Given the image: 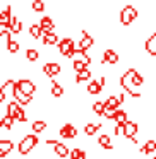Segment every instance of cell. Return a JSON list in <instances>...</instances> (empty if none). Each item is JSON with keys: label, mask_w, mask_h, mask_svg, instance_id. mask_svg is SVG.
<instances>
[{"label": "cell", "mask_w": 156, "mask_h": 159, "mask_svg": "<svg viewBox=\"0 0 156 159\" xmlns=\"http://www.w3.org/2000/svg\"><path fill=\"white\" fill-rule=\"evenodd\" d=\"M139 152H141V154H144V156L154 154V152H156V140H154V139H148V140L144 142V145L139 149Z\"/></svg>", "instance_id": "cell-22"}, {"label": "cell", "mask_w": 156, "mask_h": 159, "mask_svg": "<svg viewBox=\"0 0 156 159\" xmlns=\"http://www.w3.org/2000/svg\"><path fill=\"white\" fill-rule=\"evenodd\" d=\"M59 41H60V38L55 31L53 33H43V36H41V45L43 46H57Z\"/></svg>", "instance_id": "cell-15"}, {"label": "cell", "mask_w": 156, "mask_h": 159, "mask_svg": "<svg viewBox=\"0 0 156 159\" xmlns=\"http://www.w3.org/2000/svg\"><path fill=\"white\" fill-rule=\"evenodd\" d=\"M87 67H89V65H87V63L84 62L83 58H74V62H72V70H74L76 74H77V72H83V70L87 69Z\"/></svg>", "instance_id": "cell-32"}, {"label": "cell", "mask_w": 156, "mask_h": 159, "mask_svg": "<svg viewBox=\"0 0 156 159\" xmlns=\"http://www.w3.org/2000/svg\"><path fill=\"white\" fill-rule=\"evenodd\" d=\"M69 159H87V152L81 147H74V149H70Z\"/></svg>", "instance_id": "cell-29"}, {"label": "cell", "mask_w": 156, "mask_h": 159, "mask_svg": "<svg viewBox=\"0 0 156 159\" xmlns=\"http://www.w3.org/2000/svg\"><path fill=\"white\" fill-rule=\"evenodd\" d=\"M118 60H120V55L113 48H106L101 55V65H117Z\"/></svg>", "instance_id": "cell-10"}, {"label": "cell", "mask_w": 156, "mask_h": 159, "mask_svg": "<svg viewBox=\"0 0 156 159\" xmlns=\"http://www.w3.org/2000/svg\"><path fill=\"white\" fill-rule=\"evenodd\" d=\"M105 108H111V110H117L118 106H120V99H118V96H108L106 99L103 101Z\"/></svg>", "instance_id": "cell-30"}, {"label": "cell", "mask_w": 156, "mask_h": 159, "mask_svg": "<svg viewBox=\"0 0 156 159\" xmlns=\"http://www.w3.org/2000/svg\"><path fill=\"white\" fill-rule=\"evenodd\" d=\"M26 62H29V63H35V62H38L40 60V57H41V53L38 52L36 48H26Z\"/></svg>", "instance_id": "cell-28"}, {"label": "cell", "mask_w": 156, "mask_h": 159, "mask_svg": "<svg viewBox=\"0 0 156 159\" xmlns=\"http://www.w3.org/2000/svg\"><path fill=\"white\" fill-rule=\"evenodd\" d=\"M22 26H24L22 19H19L17 16L14 14V17H12V22H11V26H9L11 33H12V34H21V33H22V29H24Z\"/></svg>", "instance_id": "cell-24"}, {"label": "cell", "mask_w": 156, "mask_h": 159, "mask_svg": "<svg viewBox=\"0 0 156 159\" xmlns=\"http://www.w3.org/2000/svg\"><path fill=\"white\" fill-rule=\"evenodd\" d=\"M57 50H59V53L64 57V58H72V57H74V50H76V41H74L70 36L60 38L59 45H57Z\"/></svg>", "instance_id": "cell-3"}, {"label": "cell", "mask_w": 156, "mask_h": 159, "mask_svg": "<svg viewBox=\"0 0 156 159\" xmlns=\"http://www.w3.org/2000/svg\"><path fill=\"white\" fill-rule=\"evenodd\" d=\"M5 50H7L9 55H17V53L21 52V41L11 39V41H7V45H5Z\"/></svg>", "instance_id": "cell-27"}, {"label": "cell", "mask_w": 156, "mask_h": 159, "mask_svg": "<svg viewBox=\"0 0 156 159\" xmlns=\"http://www.w3.org/2000/svg\"><path fill=\"white\" fill-rule=\"evenodd\" d=\"M4 130V127H2V116H0V132Z\"/></svg>", "instance_id": "cell-37"}, {"label": "cell", "mask_w": 156, "mask_h": 159, "mask_svg": "<svg viewBox=\"0 0 156 159\" xmlns=\"http://www.w3.org/2000/svg\"><path fill=\"white\" fill-rule=\"evenodd\" d=\"M16 151V144L12 139H0V159H5Z\"/></svg>", "instance_id": "cell-9"}, {"label": "cell", "mask_w": 156, "mask_h": 159, "mask_svg": "<svg viewBox=\"0 0 156 159\" xmlns=\"http://www.w3.org/2000/svg\"><path fill=\"white\" fill-rule=\"evenodd\" d=\"M77 45H79L81 50H86V52H87L89 48H93V46H94V38L86 31V29H81V39L77 41Z\"/></svg>", "instance_id": "cell-12"}, {"label": "cell", "mask_w": 156, "mask_h": 159, "mask_svg": "<svg viewBox=\"0 0 156 159\" xmlns=\"http://www.w3.org/2000/svg\"><path fill=\"white\" fill-rule=\"evenodd\" d=\"M28 34H29V38H33V39H41V36H43V31H41V28H40V24L38 22H31L29 24V28H28Z\"/></svg>", "instance_id": "cell-25"}, {"label": "cell", "mask_w": 156, "mask_h": 159, "mask_svg": "<svg viewBox=\"0 0 156 159\" xmlns=\"http://www.w3.org/2000/svg\"><path fill=\"white\" fill-rule=\"evenodd\" d=\"M101 91H103V86L100 84L98 79H91L89 82H87L86 93L89 94V96H98V94H101Z\"/></svg>", "instance_id": "cell-20"}, {"label": "cell", "mask_w": 156, "mask_h": 159, "mask_svg": "<svg viewBox=\"0 0 156 159\" xmlns=\"http://www.w3.org/2000/svg\"><path fill=\"white\" fill-rule=\"evenodd\" d=\"M91 110H93V113L96 115V116H103V110H105L103 101H96V103H93L91 104Z\"/></svg>", "instance_id": "cell-35"}, {"label": "cell", "mask_w": 156, "mask_h": 159, "mask_svg": "<svg viewBox=\"0 0 156 159\" xmlns=\"http://www.w3.org/2000/svg\"><path fill=\"white\" fill-rule=\"evenodd\" d=\"M137 17H139V11L130 4L124 5L122 11H120V14H118V21H120V24L124 26V28H129Z\"/></svg>", "instance_id": "cell-2"}, {"label": "cell", "mask_w": 156, "mask_h": 159, "mask_svg": "<svg viewBox=\"0 0 156 159\" xmlns=\"http://www.w3.org/2000/svg\"><path fill=\"white\" fill-rule=\"evenodd\" d=\"M98 145H100L103 151H106V152H110V151H113V142H111V137L108 134H101L100 137H98Z\"/></svg>", "instance_id": "cell-19"}, {"label": "cell", "mask_w": 156, "mask_h": 159, "mask_svg": "<svg viewBox=\"0 0 156 159\" xmlns=\"http://www.w3.org/2000/svg\"><path fill=\"white\" fill-rule=\"evenodd\" d=\"M38 24H40V28H41L43 33H53L55 31V21H53L50 16H43Z\"/></svg>", "instance_id": "cell-17"}, {"label": "cell", "mask_w": 156, "mask_h": 159, "mask_svg": "<svg viewBox=\"0 0 156 159\" xmlns=\"http://www.w3.org/2000/svg\"><path fill=\"white\" fill-rule=\"evenodd\" d=\"M91 79H93V72H91L89 67H87V69H84L83 72H77L76 74L74 82H76V84H83V82H89Z\"/></svg>", "instance_id": "cell-23"}, {"label": "cell", "mask_w": 156, "mask_h": 159, "mask_svg": "<svg viewBox=\"0 0 156 159\" xmlns=\"http://www.w3.org/2000/svg\"><path fill=\"white\" fill-rule=\"evenodd\" d=\"M5 99H7V91H5L4 87L0 86V104L5 103Z\"/></svg>", "instance_id": "cell-36"}, {"label": "cell", "mask_w": 156, "mask_h": 159, "mask_svg": "<svg viewBox=\"0 0 156 159\" xmlns=\"http://www.w3.org/2000/svg\"><path fill=\"white\" fill-rule=\"evenodd\" d=\"M144 50H146L148 55L156 57V33H153V34L144 41Z\"/></svg>", "instance_id": "cell-21"}, {"label": "cell", "mask_w": 156, "mask_h": 159, "mask_svg": "<svg viewBox=\"0 0 156 159\" xmlns=\"http://www.w3.org/2000/svg\"><path fill=\"white\" fill-rule=\"evenodd\" d=\"M41 72L45 74L46 77L53 79V77H57V75L62 74V65H60L59 62H45L43 67H41Z\"/></svg>", "instance_id": "cell-8"}, {"label": "cell", "mask_w": 156, "mask_h": 159, "mask_svg": "<svg viewBox=\"0 0 156 159\" xmlns=\"http://www.w3.org/2000/svg\"><path fill=\"white\" fill-rule=\"evenodd\" d=\"M16 86H17L24 94H28V96H35V93L38 91V86H36V82H35L33 79H28V77L17 79V80H16Z\"/></svg>", "instance_id": "cell-6"}, {"label": "cell", "mask_w": 156, "mask_h": 159, "mask_svg": "<svg viewBox=\"0 0 156 159\" xmlns=\"http://www.w3.org/2000/svg\"><path fill=\"white\" fill-rule=\"evenodd\" d=\"M52 152H53V154H55L59 159H65V157H69L70 149L67 147V145L64 144V142H60V140H59L55 145H52Z\"/></svg>", "instance_id": "cell-13"}, {"label": "cell", "mask_w": 156, "mask_h": 159, "mask_svg": "<svg viewBox=\"0 0 156 159\" xmlns=\"http://www.w3.org/2000/svg\"><path fill=\"white\" fill-rule=\"evenodd\" d=\"M12 17H14V14H12V5L7 4L0 11V28H9L12 22Z\"/></svg>", "instance_id": "cell-11"}, {"label": "cell", "mask_w": 156, "mask_h": 159, "mask_svg": "<svg viewBox=\"0 0 156 159\" xmlns=\"http://www.w3.org/2000/svg\"><path fill=\"white\" fill-rule=\"evenodd\" d=\"M129 120V113L125 110H117L113 115V123H125Z\"/></svg>", "instance_id": "cell-31"}, {"label": "cell", "mask_w": 156, "mask_h": 159, "mask_svg": "<svg viewBox=\"0 0 156 159\" xmlns=\"http://www.w3.org/2000/svg\"><path fill=\"white\" fill-rule=\"evenodd\" d=\"M101 128H103V123H100V121H87V123H84L83 132L86 137H94L96 132L101 130Z\"/></svg>", "instance_id": "cell-14"}, {"label": "cell", "mask_w": 156, "mask_h": 159, "mask_svg": "<svg viewBox=\"0 0 156 159\" xmlns=\"http://www.w3.org/2000/svg\"><path fill=\"white\" fill-rule=\"evenodd\" d=\"M33 98L35 96H28V94H24L22 93L21 89H19L17 86H16V82L12 84V99L14 101H17L19 104H21V106H28V104H31L33 103Z\"/></svg>", "instance_id": "cell-7"}, {"label": "cell", "mask_w": 156, "mask_h": 159, "mask_svg": "<svg viewBox=\"0 0 156 159\" xmlns=\"http://www.w3.org/2000/svg\"><path fill=\"white\" fill-rule=\"evenodd\" d=\"M14 125H16V121H14V118H12L11 115L5 113L4 116H2V127H4L5 130H12V128H14Z\"/></svg>", "instance_id": "cell-33"}, {"label": "cell", "mask_w": 156, "mask_h": 159, "mask_svg": "<svg viewBox=\"0 0 156 159\" xmlns=\"http://www.w3.org/2000/svg\"><path fill=\"white\" fill-rule=\"evenodd\" d=\"M50 94H52V98H55V99H60V98L65 94V89H64V86L60 82H57L55 79L50 80Z\"/></svg>", "instance_id": "cell-16"}, {"label": "cell", "mask_w": 156, "mask_h": 159, "mask_svg": "<svg viewBox=\"0 0 156 159\" xmlns=\"http://www.w3.org/2000/svg\"><path fill=\"white\" fill-rule=\"evenodd\" d=\"M137 134H139V123L137 121H130V120L125 121L124 127H122V137L130 140V142H134V144H137V139H135Z\"/></svg>", "instance_id": "cell-4"}, {"label": "cell", "mask_w": 156, "mask_h": 159, "mask_svg": "<svg viewBox=\"0 0 156 159\" xmlns=\"http://www.w3.org/2000/svg\"><path fill=\"white\" fill-rule=\"evenodd\" d=\"M29 9H31V12H35V14H43V12H45V9H46L45 0H31Z\"/></svg>", "instance_id": "cell-26"}, {"label": "cell", "mask_w": 156, "mask_h": 159, "mask_svg": "<svg viewBox=\"0 0 156 159\" xmlns=\"http://www.w3.org/2000/svg\"><path fill=\"white\" fill-rule=\"evenodd\" d=\"M12 39V33L9 28H0V43H4V45H7V41H11Z\"/></svg>", "instance_id": "cell-34"}, {"label": "cell", "mask_w": 156, "mask_h": 159, "mask_svg": "<svg viewBox=\"0 0 156 159\" xmlns=\"http://www.w3.org/2000/svg\"><path fill=\"white\" fill-rule=\"evenodd\" d=\"M77 135H79V130L74 123H64L59 128V137L64 140H76Z\"/></svg>", "instance_id": "cell-5"}, {"label": "cell", "mask_w": 156, "mask_h": 159, "mask_svg": "<svg viewBox=\"0 0 156 159\" xmlns=\"http://www.w3.org/2000/svg\"><path fill=\"white\" fill-rule=\"evenodd\" d=\"M40 144V137L38 134H33V132H29V134H24L21 137V140L17 142V145H16V149H17V156H22V157H26V156H29L33 151H35L36 147H38Z\"/></svg>", "instance_id": "cell-1"}, {"label": "cell", "mask_w": 156, "mask_h": 159, "mask_svg": "<svg viewBox=\"0 0 156 159\" xmlns=\"http://www.w3.org/2000/svg\"><path fill=\"white\" fill-rule=\"evenodd\" d=\"M46 128H48V123H46V120H41V118H36V120H33L31 123H29V130L33 132V134H41V132H45Z\"/></svg>", "instance_id": "cell-18"}]
</instances>
